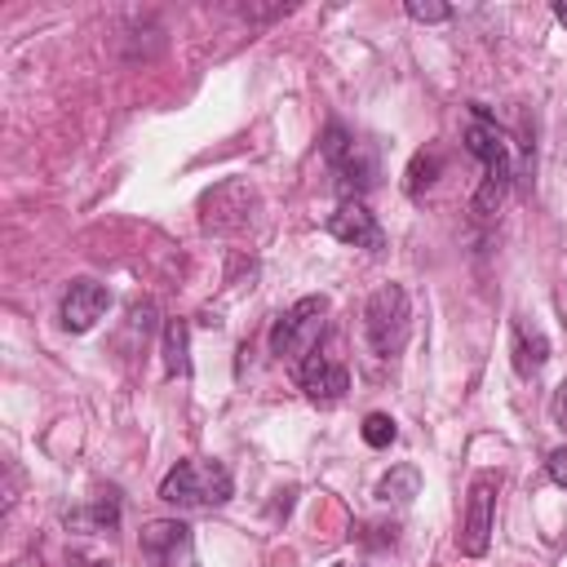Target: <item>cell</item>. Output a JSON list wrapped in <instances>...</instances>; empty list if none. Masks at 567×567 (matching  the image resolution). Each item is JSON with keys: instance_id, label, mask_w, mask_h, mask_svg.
<instances>
[{"instance_id": "6da1fadb", "label": "cell", "mask_w": 567, "mask_h": 567, "mask_svg": "<svg viewBox=\"0 0 567 567\" xmlns=\"http://www.w3.org/2000/svg\"><path fill=\"white\" fill-rule=\"evenodd\" d=\"M465 146L470 155L483 164V186L474 190V213L492 217L514 182V142L505 137V128L487 115V106H474V120L465 124Z\"/></svg>"}, {"instance_id": "7a4b0ae2", "label": "cell", "mask_w": 567, "mask_h": 567, "mask_svg": "<svg viewBox=\"0 0 567 567\" xmlns=\"http://www.w3.org/2000/svg\"><path fill=\"white\" fill-rule=\"evenodd\" d=\"M230 496H235L230 470L208 456L177 461L159 483V501H168L177 509H213V505H226Z\"/></svg>"}, {"instance_id": "3957f363", "label": "cell", "mask_w": 567, "mask_h": 567, "mask_svg": "<svg viewBox=\"0 0 567 567\" xmlns=\"http://www.w3.org/2000/svg\"><path fill=\"white\" fill-rule=\"evenodd\" d=\"M323 159L332 164L337 190H341L346 199L368 195V190L377 186V177H381L377 146L363 142V137H354V133H346L341 124H328V133H323Z\"/></svg>"}, {"instance_id": "277c9868", "label": "cell", "mask_w": 567, "mask_h": 567, "mask_svg": "<svg viewBox=\"0 0 567 567\" xmlns=\"http://www.w3.org/2000/svg\"><path fill=\"white\" fill-rule=\"evenodd\" d=\"M412 332V301L399 284H381L363 306V337L377 359H394Z\"/></svg>"}, {"instance_id": "5b68a950", "label": "cell", "mask_w": 567, "mask_h": 567, "mask_svg": "<svg viewBox=\"0 0 567 567\" xmlns=\"http://www.w3.org/2000/svg\"><path fill=\"white\" fill-rule=\"evenodd\" d=\"M328 328V297H297L270 323V354L275 359H310Z\"/></svg>"}, {"instance_id": "8992f818", "label": "cell", "mask_w": 567, "mask_h": 567, "mask_svg": "<svg viewBox=\"0 0 567 567\" xmlns=\"http://www.w3.org/2000/svg\"><path fill=\"white\" fill-rule=\"evenodd\" d=\"M142 567H195V536L177 518H155L137 536Z\"/></svg>"}, {"instance_id": "52a82bcc", "label": "cell", "mask_w": 567, "mask_h": 567, "mask_svg": "<svg viewBox=\"0 0 567 567\" xmlns=\"http://www.w3.org/2000/svg\"><path fill=\"white\" fill-rule=\"evenodd\" d=\"M496 492H501V478H496V474H478V478L470 483L465 518H461V532H456V545H461V554H470V558H483V554H487V545H492Z\"/></svg>"}, {"instance_id": "ba28073f", "label": "cell", "mask_w": 567, "mask_h": 567, "mask_svg": "<svg viewBox=\"0 0 567 567\" xmlns=\"http://www.w3.org/2000/svg\"><path fill=\"white\" fill-rule=\"evenodd\" d=\"M328 235L341 239V244L368 248V252H381V248H385V230H381V221L368 213L363 199H341V204L328 213Z\"/></svg>"}, {"instance_id": "9c48e42d", "label": "cell", "mask_w": 567, "mask_h": 567, "mask_svg": "<svg viewBox=\"0 0 567 567\" xmlns=\"http://www.w3.org/2000/svg\"><path fill=\"white\" fill-rule=\"evenodd\" d=\"M111 306V292L97 284V279H75L66 292H62V328L66 332H89Z\"/></svg>"}, {"instance_id": "30bf717a", "label": "cell", "mask_w": 567, "mask_h": 567, "mask_svg": "<svg viewBox=\"0 0 567 567\" xmlns=\"http://www.w3.org/2000/svg\"><path fill=\"white\" fill-rule=\"evenodd\" d=\"M301 390H306V399L310 403H319V408H332V403H341L346 399V390H350V372L337 363V359H328V354H310L306 363H301Z\"/></svg>"}, {"instance_id": "8fae6325", "label": "cell", "mask_w": 567, "mask_h": 567, "mask_svg": "<svg viewBox=\"0 0 567 567\" xmlns=\"http://www.w3.org/2000/svg\"><path fill=\"white\" fill-rule=\"evenodd\" d=\"M545 363H549V337L536 323L514 319V372L518 377H536Z\"/></svg>"}, {"instance_id": "7c38bea8", "label": "cell", "mask_w": 567, "mask_h": 567, "mask_svg": "<svg viewBox=\"0 0 567 567\" xmlns=\"http://www.w3.org/2000/svg\"><path fill=\"white\" fill-rule=\"evenodd\" d=\"M164 372L168 377H186L190 372V328H186V319H168L164 323Z\"/></svg>"}, {"instance_id": "4fadbf2b", "label": "cell", "mask_w": 567, "mask_h": 567, "mask_svg": "<svg viewBox=\"0 0 567 567\" xmlns=\"http://www.w3.org/2000/svg\"><path fill=\"white\" fill-rule=\"evenodd\" d=\"M421 492V470L416 465H394L381 483H377V501L381 505H408Z\"/></svg>"}, {"instance_id": "5bb4252c", "label": "cell", "mask_w": 567, "mask_h": 567, "mask_svg": "<svg viewBox=\"0 0 567 567\" xmlns=\"http://www.w3.org/2000/svg\"><path fill=\"white\" fill-rule=\"evenodd\" d=\"M115 518H120L115 496H102V501H93L84 509H71L66 514V527H75V532H106V527H115Z\"/></svg>"}, {"instance_id": "9a60e30c", "label": "cell", "mask_w": 567, "mask_h": 567, "mask_svg": "<svg viewBox=\"0 0 567 567\" xmlns=\"http://www.w3.org/2000/svg\"><path fill=\"white\" fill-rule=\"evenodd\" d=\"M439 168H443V155L430 146V151H416L412 155V164H408V195H421L425 186H434V177H439Z\"/></svg>"}, {"instance_id": "2e32d148", "label": "cell", "mask_w": 567, "mask_h": 567, "mask_svg": "<svg viewBox=\"0 0 567 567\" xmlns=\"http://www.w3.org/2000/svg\"><path fill=\"white\" fill-rule=\"evenodd\" d=\"M359 434H363L368 447H390V443L399 439V430H394V421H390L385 412H368L363 425H359Z\"/></svg>"}, {"instance_id": "e0dca14e", "label": "cell", "mask_w": 567, "mask_h": 567, "mask_svg": "<svg viewBox=\"0 0 567 567\" xmlns=\"http://www.w3.org/2000/svg\"><path fill=\"white\" fill-rule=\"evenodd\" d=\"M403 9H408L412 22H447V18H452V9L439 4V0H408Z\"/></svg>"}, {"instance_id": "ac0fdd59", "label": "cell", "mask_w": 567, "mask_h": 567, "mask_svg": "<svg viewBox=\"0 0 567 567\" xmlns=\"http://www.w3.org/2000/svg\"><path fill=\"white\" fill-rule=\"evenodd\" d=\"M549 421L567 434V377H563V385L554 390V399H549Z\"/></svg>"}, {"instance_id": "d6986e66", "label": "cell", "mask_w": 567, "mask_h": 567, "mask_svg": "<svg viewBox=\"0 0 567 567\" xmlns=\"http://www.w3.org/2000/svg\"><path fill=\"white\" fill-rule=\"evenodd\" d=\"M549 478H554V483H558V487L567 492V443L549 452Z\"/></svg>"}, {"instance_id": "ffe728a7", "label": "cell", "mask_w": 567, "mask_h": 567, "mask_svg": "<svg viewBox=\"0 0 567 567\" xmlns=\"http://www.w3.org/2000/svg\"><path fill=\"white\" fill-rule=\"evenodd\" d=\"M554 18H558V22L567 27V0H558V4H554Z\"/></svg>"}, {"instance_id": "44dd1931", "label": "cell", "mask_w": 567, "mask_h": 567, "mask_svg": "<svg viewBox=\"0 0 567 567\" xmlns=\"http://www.w3.org/2000/svg\"><path fill=\"white\" fill-rule=\"evenodd\" d=\"M93 567H111V563H93Z\"/></svg>"}]
</instances>
